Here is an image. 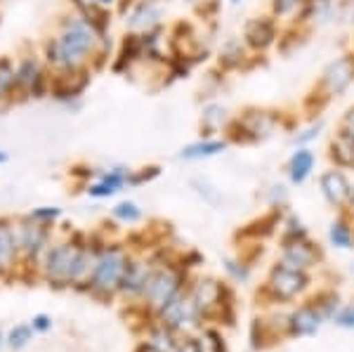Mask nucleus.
<instances>
[{
	"instance_id": "4c0bfd02",
	"label": "nucleus",
	"mask_w": 354,
	"mask_h": 352,
	"mask_svg": "<svg viewBox=\"0 0 354 352\" xmlns=\"http://www.w3.org/2000/svg\"><path fill=\"white\" fill-rule=\"evenodd\" d=\"M338 324L347 326V328H354V305L340 312V315H338Z\"/></svg>"
},
{
	"instance_id": "9b49d317",
	"label": "nucleus",
	"mask_w": 354,
	"mask_h": 352,
	"mask_svg": "<svg viewBox=\"0 0 354 352\" xmlns=\"http://www.w3.org/2000/svg\"><path fill=\"white\" fill-rule=\"evenodd\" d=\"M347 0H307L298 19V28H326L340 19Z\"/></svg>"
},
{
	"instance_id": "a211bd4d",
	"label": "nucleus",
	"mask_w": 354,
	"mask_h": 352,
	"mask_svg": "<svg viewBox=\"0 0 354 352\" xmlns=\"http://www.w3.org/2000/svg\"><path fill=\"white\" fill-rule=\"evenodd\" d=\"M234 113L225 102L210 100L201 106L198 113V130H201L203 138H213V135H225L230 128Z\"/></svg>"
},
{
	"instance_id": "72a5a7b5",
	"label": "nucleus",
	"mask_w": 354,
	"mask_h": 352,
	"mask_svg": "<svg viewBox=\"0 0 354 352\" xmlns=\"http://www.w3.org/2000/svg\"><path fill=\"white\" fill-rule=\"evenodd\" d=\"M28 218L36 220V223H43V225H55L57 220L62 218V208L57 206H41V208H33L31 213H28Z\"/></svg>"
},
{
	"instance_id": "473e14b6",
	"label": "nucleus",
	"mask_w": 354,
	"mask_h": 352,
	"mask_svg": "<svg viewBox=\"0 0 354 352\" xmlns=\"http://www.w3.org/2000/svg\"><path fill=\"white\" fill-rule=\"evenodd\" d=\"M328 239H330L333 246H338V248H352L354 232H352V227L345 223V220H335V223L330 225V230H328Z\"/></svg>"
},
{
	"instance_id": "49530a36",
	"label": "nucleus",
	"mask_w": 354,
	"mask_h": 352,
	"mask_svg": "<svg viewBox=\"0 0 354 352\" xmlns=\"http://www.w3.org/2000/svg\"><path fill=\"white\" fill-rule=\"evenodd\" d=\"M350 5H352V10H354V0H350Z\"/></svg>"
},
{
	"instance_id": "9d476101",
	"label": "nucleus",
	"mask_w": 354,
	"mask_h": 352,
	"mask_svg": "<svg viewBox=\"0 0 354 352\" xmlns=\"http://www.w3.org/2000/svg\"><path fill=\"white\" fill-rule=\"evenodd\" d=\"M319 189L322 196L326 198L335 211H345L347 206L354 203V187L347 178L345 170L340 168H328L319 175Z\"/></svg>"
},
{
	"instance_id": "79ce46f5",
	"label": "nucleus",
	"mask_w": 354,
	"mask_h": 352,
	"mask_svg": "<svg viewBox=\"0 0 354 352\" xmlns=\"http://www.w3.org/2000/svg\"><path fill=\"white\" fill-rule=\"evenodd\" d=\"M175 352H198V343H185L182 348H177Z\"/></svg>"
},
{
	"instance_id": "2f4dec72",
	"label": "nucleus",
	"mask_w": 354,
	"mask_h": 352,
	"mask_svg": "<svg viewBox=\"0 0 354 352\" xmlns=\"http://www.w3.org/2000/svg\"><path fill=\"white\" fill-rule=\"evenodd\" d=\"M111 215L118 220V223H125V225H135V223H140V220L145 218L142 208L137 206L135 201H130V198H125V201H118L116 206L111 208Z\"/></svg>"
},
{
	"instance_id": "f8f14e48",
	"label": "nucleus",
	"mask_w": 354,
	"mask_h": 352,
	"mask_svg": "<svg viewBox=\"0 0 354 352\" xmlns=\"http://www.w3.org/2000/svg\"><path fill=\"white\" fill-rule=\"evenodd\" d=\"M140 64H145V43H142V36H137V33H123V38L116 45L109 71L116 73V76H128Z\"/></svg>"
},
{
	"instance_id": "de8ad7c7",
	"label": "nucleus",
	"mask_w": 354,
	"mask_h": 352,
	"mask_svg": "<svg viewBox=\"0 0 354 352\" xmlns=\"http://www.w3.org/2000/svg\"><path fill=\"white\" fill-rule=\"evenodd\" d=\"M352 50H354V43H352Z\"/></svg>"
},
{
	"instance_id": "a19ab883",
	"label": "nucleus",
	"mask_w": 354,
	"mask_h": 352,
	"mask_svg": "<svg viewBox=\"0 0 354 352\" xmlns=\"http://www.w3.org/2000/svg\"><path fill=\"white\" fill-rule=\"evenodd\" d=\"M33 328H38V331H48V328H50V319L45 315L36 317V319H33Z\"/></svg>"
},
{
	"instance_id": "6e6552de",
	"label": "nucleus",
	"mask_w": 354,
	"mask_h": 352,
	"mask_svg": "<svg viewBox=\"0 0 354 352\" xmlns=\"http://www.w3.org/2000/svg\"><path fill=\"white\" fill-rule=\"evenodd\" d=\"M281 21L274 19V17L267 15H253L241 24V41L245 43V48L253 55H267L274 45H279L281 41Z\"/></svg>"
},
{
	"instance_id": "f03ea898",
	"label": "nucleus",
	"mask_w": 354,
	"mask_h": 352,
	"mask_svg": "<svg viewBox=\"0 0 354 352\" xmlns=\"http://www.w3.org/2000/svg\"><path fill=\"white\" fill-rule=\"evenodd\" d=\"M281 128L290 126L286 123V113L279 109H265V106H248L241 113H234L225 138L232 145H258L270 140Z\"/></svg>"
},
{
	"instance_id": "f257e3e1",
	"label": "nucleus",
	"mask_w": 354,
	"mask_h": 352,
	"mask_svg": "<svg viewBox=\"0 0 354 352\" xmlns=\"http://www.w3.org/2000/svg\"><path fill=\"white\" fill-rule=\"evenodd\" d=\"M102 36L78 10L68 8L57 17L53 33L43 38L41 55L53 73L93 69Z\"/></svg>"
},
{
	"instance_id": "0eeeda50",
	"label": "nucleus",
	"mask_w": 354,
	"mask_h": 352,
	"mask_svg": "<svg viewBox=\"0 0 354 352\" xmlns=\"http://www.w3.org/2000/svg\"><path fill=\"white\" fill-rule=\"evenodd\" d=\"M118 17L123 19L125 33L145 36V33L158 31L165 26L168 10H165L163 0H133Z\"/></svg>"
},
{
	"instance_id": "dca6fc26",
	"label": "nucleus",
	"mask_w": 354,
	"mask_h": 352,
	"mask_svg": "<svg viewBox=\"0 0 354 352\" xmlns=\"http://www.w3.org/2000/svg\"><path fill=\"white\" fill-rule=\"evenodd\" d=\"M250 53L245 48V43L241 41V36H230L222 41V45L215 53V62H218V69L225 73H234V71H243L250 66Z\"/></svg>"
},
{
	"instance_id": "20e7f679",
	"label": "nucleus",
	"mask_w": 354,
	"mask_h": 352,
	"mask_svg": "<svg viewBox=\"0 0 354 352\" xmlns=\"http://www.w3.org/2000/svg\"><path fill=\"white\" fill-rule=\"evenodd\" d=\"M90 263H95L93 255L85 246L76 241H64L57 246H48L45 251V275L55 284H71L85 277L90 270Z\"/></svg>"
},
{
	"instance_id": "2eb2a0df",
	"label": "nucleus",
	"mask_w": 354,
	"mask_h": 352,
	"mask_svg": "<svg viewBox=\"0 0 354 352\" xmlns=\"http://www.w3.org/2000/svg\"><path fill=\"white\" fill-rule=\"evenodd\" d=\"M145 293L149 298L151 305L156 308H163L170 298L180 293V275L170 268H163V270H153L147 279V286H145Z\"/></svg>"
},
{
	"instance_id": "e433bc0d",
	"label": "nucleus",
	"mask_w": 354,
	"mask_h": 352,
	"mask_svg": "<svg viewBox=\"0 0 354 352\" xmlns=\"http://www.w3.org/2000/svg\"><path fill=\"white\" fill-rule=\"evenodd\" d=\"M338 128L347 130L350 135H354V104H350L345 111H342V116H340V121H338Z\"/></svg>"
},
{
	"instance_id": "ddd939ff",
	"label": "nucleus",
	"mask_w": 354,
	"mask_h": 352,
	"mask_svg": "<svg viewBox=\"0 0 354 352\" xmlns=\"http://www.w3.org/2000/svg\"><path fill=\"white\" fill-rule=\"evenodd\" d=\"M130 178H133V170L128 166H111L97 173L93 183H88V196L93 198H109L116 196L118 192H123L125 187H130Z\"/></svg>"
},
{
	"instance_id": "39448f33",
	"label": "nucleus",
	"mask_w": 354,
	"mask_h": 352,
	"mask_svg": "<svg viewBox=\"0 0 354 352\" xmlns=\"http://www.w3.org/2000/svg\"><path fill=\"white\" fill-rule=\"evenodd\" d=\"M354 85V50L340 53L322 69V76L314 83V93L310 100H317V109L326 106L328 102L342 98Z\"/></svg>"
},
{
	"instance_id": "1a4fd4ad",
	"label": "nucleus",
	"mask_w": 354,
	"mask_h": 352,
	"mask_svg": "<svg viewBox=\"0 0 354 352\" xmlns=\"http://www.w3.org/2000/svg\"><path fill=\"white\" fill-rule=\"evenodd\" d=\"M128 255L118 246L104 248L93 263V286L97 291L111 293L123 284L125 270H128Z\"/></svg>"
},
{
	"instance_id": "aec40b11",
	"label": "nucleus",
	"mask_w": 354,
	"mask_h": 352,
	"mask_svg": "<svg viewBox=\"0 0 354 352\" xmlns=\"http://www.w3.org/2000/svg\"><path fill=\"white\" fill-rule=\"evenodd\" d=\"M307 284V277L305 272L300 270H293V268H286V265H277L272 270V277H270V288L274 291V296L279 298H293L305 288Z\"/></svg>"
},
{
	"instance_id": "7ed1b4c3",
	"label": "nucleus",
	"mask_w": 354,
	"mask_h": 352,
	"mask_svg": "<svg viewBox=\"0 0 354 352\" xmlns=\"http://www.w3.org/2000/svg\"><path fill=\"white\" fill-rule=\"evenodd\" d=\"M15 71H17V98H19V104L50 98L53 71L45 64L41 50L26 48L24 53L17 55Z\"/></svg>"
},
{
	"instance_id": "37998d69",
	"label": "nucleus",
	"mask_w": 354,
	"mask_h": 352,
	"mask_svg": "<svg viewBox=\"0 0 354 352\" xmlns=\"http://www.w3.org/2000/svg\"><path fill=\"white\" fill-rule=\"evenodd\" d=\"M8 161H10V154L5 149H0V166H5Z\"/></svg>"
},
{
	"instance_id": "423d86ee",
	"label": "nucleus",
	"mask_w": 354,
	"mask_h": 352,
	"mask_svg": "<svg viewBox=\"0 0 354 352\" xmlns=\"http://www.w3.org/2000/svg\"><path fill=\"white\" fill-rule=\"evenodd\" d=\"M93 76H95L93 69L53 73L50 98H53L62 109H66L68 113H78L83 109V95L88 93L90 83H93Z\"/></svg>"
},
{
	"instance_id": "c756f323",
	"label": "nucleus",
	"mask_w": 354,
	"mask_h": 352,
	"mask_svg": "<svg viewBox=\"0 0 354 352\" xmlns=\"http://www.w3.org/2000/svg\"><path fill=\"white\" fill-rule=\"evenodd\" d=\"M81 15L97 28V33H100V36H106V33H111L113 17H116L113 10H106V8H100V5H93V8L83 10Z\"/></svg>"
},
{
	"instance_id": "f704fd0d",
	"label": "nucleus",
	"mask_w": 354,
	"mask_h": 352,
	"mask_svg": "<svg viewBox=\"0 0 354 352\" xmlns=\"http://www.w3.org/2000/svg\"><path fill=\"white\" fill-rule=\"evenodd\" d=\"M28 340H31V328L28 326H15L10 331V348H24Z\"/></svg>"
},
{
	"instance_id": "6ab92c4d",
	"label": "nucleus",
	"mask_w": 354,
	"mask_h": 352,
	"mask_svg": "<svg viewBox=\"0 0 354 352\" xmlns=\"http://www.w3.org/2000/svg\"><path fill=\"white\" fill-rule=\"evenodd\" d=\"M319 260V251L307 241V237H298V239H283V253H281V265L293 270H310Z\"/></svg>"
},
{
	"instance_id": "cd10ccee",
	"label": "nucleus",
	"mask_w": 354,
	"mask_h": 352,
	"mask_svg": "<svg viewBox=\"0 0 354 352\" xmlns=\"http://www.w3.org/2000/svg\"><path fill=\"white\" fill-rule=\"evenodd\" d=\"M220 296H222V291H220V286L213 279L198 281V286L194 288V293H192L194 305H196L198 315H201V312H208L210 308H213V305H218Z\"/></svg>"
},
{
	"instance_id": "a18cd8bd",
	"label": "nucleus",
	"mask_w": 354,
	"mask_h": 352,
	"mask_svg": "<svg viewBox=\"0 0 354 352\" xmlns=\"http://www.w3.org/2000/svg\"><path fill=\"white\" fill-rule=\"evenodd\" d=\"M130 3H133V0H123V8H121V12H123V10H125V8H128V5H130ZM121 12H118V15H121Z\"/></svg>"
},
{
	"instance_id": "ea45409f",
	"label": "nucleus",
	"mask_w": 354,
	"mask_h": 352,
	"mask_svg": "<svg viewBox=\"0 0 354 352\" xmlns=\"http://www.w3.org/2000/svg\"><path fill=\"white\" fill-rule=\"evenodd\" d=\"M66 3H68V8H71V10H78V12H83V10L93 8L95 0H66Z\"/></svg>"
},
{
	"instance_id": "4468645a",
	"label": "nucleus",
	"mask_w": 354,
	"mask_h": 352,
	"mask_svg": "<svg viewBox=\"0 0 354 352\" xmlns=\"http://www.w3.org/2000/svg\"><path fill=\"white\" fill-rule=\"evenodd\" d=\"M17 241H19V253H24L26 258H36L48 251L50 241V227L43 223H36L26 215L19 225H17Z\"/></svg>"
},
{
	"instance_id": "a878e982",
	"label": "nucleus",
	"mask_w": 354,
	"mask_h": 352,
	"mask_svg": "<svg viewBox=\"0 0 354 352\" xmlns=\"http://www.w3.org/2000/svg\"><path fill=\"white\" fill-rule=\"evenodd\" d=\"M328 121L324 116H314L310 123H305V126H298L290 130V145L293 147H312L314 142L324 135V130H326Z\"/></svg>"
},
{
	"instance_id": "5701e85b",
	"label": "nucleus",
	"mask_w": 354,
	"mask_h": 352,
	"mask_svg": "<svg viewBox=\"0 0 354 352\" xmlns=\"http://www.w3.org/2000/svg\"><path fill=\"white\" fill-rule=\"evenodd\" d=\"M163 319L168 326H185V324H192L196 319L198 310L194 305V298L192 296H173L168 303L163 305Z\"/></svg>"
},
{
	"instance_id": "c85d7f7f",
	"label": "nucleus",
	"mask_w": 354,
	"mask_h": 352,
	"mask_svg": "<svg viewBox=\"0 0 354 352\" xmlns=\"http://www.w3.org/2000/svg\"><path fill=\"white\" fill-rule=\"evenodd\" d=\"M149 275H151V270L147 268V265H142V263H128V270H125V277H123L121 288H125V291H133V293L145 291Z\"/></svg>"
},
{
	"instance_id": "f3484780",
	"label": "nucleus",
	"mask_w": 354,
	"mask_h": 352,
	"mask_svg": "<svg viewBox=\"0 0 354 352\" xmlns=\"http://www.w3.org/2000/svg\"><path fill=\"white\" fill-rule=\"evenodd\" d=\"M232 147V142L225 138V135H213V138H198L185 145L180 149L177 158L180 161H187V163H198V161H208V158H215L220 154H225L227 149Z\"/></svg>"
},
{
	"instance_id": "b1692460",
	"label": "nucleus",
	"mask_w": 354,
	"mask_h": 352,
	"mask_svg": "<svg viewBox=\"0 0 354 352\" xmlns=\"http://www.w3.org/2000/svg\"><path fill=\"white\" fill-rule=\"evenodd\" d=\"M15 104H19V98H17L15 57L0 55V111L12 109Z\"/></svg>"
},
{
	"instance_id": "7c9ffc66",
	"label": "nucleus",
	"mask_w": 354,
	"mask_h": 352,
	"mask_svg": "<svg viewBox=\"0 0 354 352\" xmlns=\"http://www.w3.org/2000/svg\"><path fill=\"white\" fill-rule=\"evenodd\" d=\"M290 326H293V333H298V336H312L319 328V315L312 308H302L293 315Z\"/></svg>"
},
{
	"instance_id": "c03bdc74",
	"label": "nucleus",
	"mask_w": 354,
	"mask_h": 352,
	"mask_svg": "<svg viewBox=\"0 0 354 352\" xmlns=\"http://www.w3.org/2000/svg\"><path fill=\"white\" fill-rule=\"evenodd\" d=\"M227 3H230V8L236 10V8H241V5L245 3V0H227Z\"/></svg>"
},
{
	"instance_id": "bb28decb",
	"label": "nucleus",
	"mask_w": 354,
	"mask_h": 352,
	"mask_svg": "<svg viewBox=\"0 0 354 352\" xmlns=\"http://www.w3.org/2000/svg\"><path fill=\"white\" fill-rule=\"evenodd\" d=\"M307 0H270V15L274 19H279L281 24L295 26L302 15Z\"/></svg>"
},
{
	"instance_id": "c9c22d12",
	"label": "nucleus",
	"mask_w": 354,
	"mask_h": 352,
	"mask_svg": "<svg viewBox=\"0 0 354 352\" xmlns=\"http://www.w3.org/2000/svg\"><path fill=\"white\" fill-rule=\"evenodd\" d=\"M198 352H225L218 333H205V336L198 340Z\"/></svg>"
},
{
	"instance_id": "393cba45",
	"label": "nucleus",
	"mask_w": 354,
	"mask_h": 352,
	"mask_svg": "<svg viewBox=\"0 0 354 352\" xmlns=\"http://www.w3.org/2000/svg\"><path fill=\"white\" fill-rule=\"evenodd\" d=\"M19 255V241H17V225L0 218V270H10Z\"/></svg>"
},
{
	"instance_id": "412c9836",
	"label": "nucleus",
	"mask_w": 354,
	"mask_h": 352,
	"mask_svg": "<svg viewBox=\"0 0 354 352\" xmlns=\"http://www.w3.org/2000/svg\"><path fill=\"white\" fill-rule=\"evenodd\" d=\"M317 168V151L312 147H293L286 163V175L290 185H305Z\"/></svg>"
},
{
	"instance_id": "58836bf2",
	"label": "nucleus",
	"mask_w": 354,
	"mask_h": 352,
	"mask_svg": "<svg viewBox=\"0 0 354 352\" xmlns=\"http://www.w3.org/2000/svg\"><path fill=\"white\" fill-rule=\"evenodd\" d=\"M95 5H100V8H106V10H113V12H121L123 8V0H95Z\"/></svg>"
},
{
	"instance_id": "4be33fe9",
	"label": "nucleus",
	"mask_w": 354,
	"mask_h": 352,
	"mask_svg": "<svg viewBox=\"0 0 354 352\" xmlns=\"http://www.w3.org/2000/svg\"><path fill=\"white\" fill-rule=\"evenodd\" d=\"M328 158L333 168L354 170V135L342 128H335V133L328 140Z\"/></svg>"
}]
</instances>
